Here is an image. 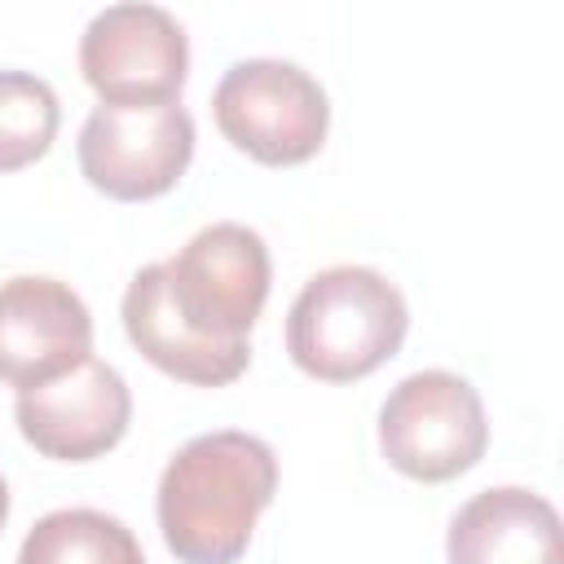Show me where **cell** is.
I'll list each match as a JSON object with an SVG mask.
<instances>
[{"instance_id": "obj_1", "label": "cell", "mask_w": 564, "mask_h": 564, "mask_svg": "<svg viewBox=\"0 0 564 564\" xmlns=\"http://www.w3.org/2000/svg\"><path fill=\"white\" fill-rule=\"evenodd\" d=\"M273 494L278 458L269 441L220 427L185 441L167 458L154 516L181 564H238Z\"/></svg>"}, {"instance_id": "obj_2", "label": "cell", "mask_w": 564, "mask_h": 564, "mask_svg": "<svg viewBox=\"0 0 564 564\" xmlns=\"http://www.w3.org/2000/svg\"><path fill=\"white\" fill-rule=\"evenodd\" d=\"M410 308L397 282L366 264H335L304 282L286 313L291 361L322 383H352L392 361L405 344Z\"/></svg>"}, {"instance_id": "obj_3", "label": "cell", "mask_w": 564, "mask_h": 564, "mask_svg": "<svg viewBox=\"0 0 564 564\" xmlns=\"http://www.w3.org/2000/svg\"><path fill=\"white\" fill-rule=\"evenodd\" d=\"M212 115L225 141L264 167H295L313 159L330 128L326 88L282 57L234 62L212 93Z\"/></svg>"}, {"instance_id": "obj_4", "label": "cell", "mask_w": 564, "mask_h": 564, "mask_svg": "<svg viewBox=\"0 0 564 564\" xmlns=\"http://www.w3.org/2000/svg\"><path fill=\"white\" fill-rule=\"evenodd\" d=\"M485 401L454 370H414L379 405V449L410 480H454L485 458Z\"/></svg>"}, {"instance_id": "obj_5", "label": "cell", "mask_w": 564, "mask_h": 564, "mask_svg": "<svg viewBox=\"0 0 564 564\" xmlns=\"http://www.w3.org/2000/svg\"><path fill=\"white\" fill-rule=\"evenodd\" d=\"M167 269V300L181 322L216 344H247L264 300H269V247L251 225L216 220L198 229Z\"/></svg>"}, {"instance_id": "obj_6", "label": "cell", "mask_w": 564, "mask_h": 564, "mask_svg": "<svg viewBox=\"0 0 564 564\" xmlns=\"http://www.w3.org/2000/svg\"><path fill=\"white\" fill-rule=\"evenodd\" d=\"M79 172L119 203L167 194L194 159V119L181 101H101L79 128Z\"/></svg>"}, {"instance_id": "obj_7", "label": "cell", "mask_w": 564, "mask_h": 564, "mask_svg": "<svg viewBox=\"0 0 564 564\" xmlns=\"http://www.w3.org/2000/svg\"><path fill=\"white\" fill-rule=\"evenodd\" d=\"M79 70L101 101H176L189 75L185 26L159 4H106L79 35Z\"/></svg>"}, {"instance_id": "obj_8", "label": "cell", "mask_w": 564, "mask_h": 564, "mask_svg": "<svg viewBox=\"0 0 564 564\" xmlns=\"http://www.w3.org/2000/svg\"><path fill=\"white\" fill-rule=\"evenodd\" d=\"M93 357V313L57 278L0 282V383L44 388Z\"/></svg>"}, {"instance_id": "obj_9", "label": "cell", "mask_w": 564, "mask_h": 564, "mask_svg": "<svg viewBox=\"0 0 564 564\" xmlns=\"http://www.w3.org/2000/svg\"><path fill=\"white\" fill-rule=\"evenodd\" d=\"M13 419L35 454L57 463H88L123 441L132 423V392L115 366L88 357L70 375L18 392Z\"/></svg>"}, {"instance_id": "obj_10", "label": "cell", "mask_w": 564, "mask_h": 564, "mask_svg": "<svg viewBox=\"0 0 564 564\" xmlns=\"http://www.w3.org/2000/svg\"><path fill=\"white\" fill-rule=\"evenodd\" d=\"M123 330L150 366H159L163 375H172L181 383L220 388V383H234L251 366V344H216V339L194 335L181 322V313L167 300L163 260L132 273L128 291H123Z\"/></svg>"}, {"instance_id": "obj_11", "label": "cell", "mask_w": 564, "mask_h": 564, "mask_svg": "<svg viewBox=\"0 0 564 564\" xmlns=\"http://www.w3.org/2000/svg\"><path fill=\"white\" fill-rule=\"evenodd\" d=\"M449 564H564L555 507L520 485L471 494L445 533Z\"/></svg>"}, {"instance_id": "obj_12", "label": "cell", "mask_w": 564, "mask_h": 564, "mask_svg": "<svg viewBox=\"0 0 564 564\" xmlns=\"http://www.w3.org/2000/svg\"><path fill=\"white\" fill-rule=\"evenodd\" d=\"M18 564H145L137 533L97 507H62L31 524Z\"/></svg>"}, {"instance_id": "obj_13", "label": "cell", "mask_w": 564, "mask_h": 564, "mask_svg": "<svg viewBox=\"0 0 564 564\" xmlns=\"http://www.w3.org/2000/svg\"><path fill=\"white\" fill-rule=\"evenodd\" d=\"M62 123L57 93L31 70H0V172L31 167L48 154Z\"/></svg>"}, {"instance_id": "obj_14", "label": "cell", "mask_w": 564, "mask_h": 564, "mask_svg": "<svg viewBox=\"0 0 564 564\" xmlns=\"http://www.w3.org/2000/svg\"><path fill=\"white\" fill-rule=\"evenodd\" d=\"M4 520H9V485L0 476V529H4Z\"/></svg>"}]
</instances>
